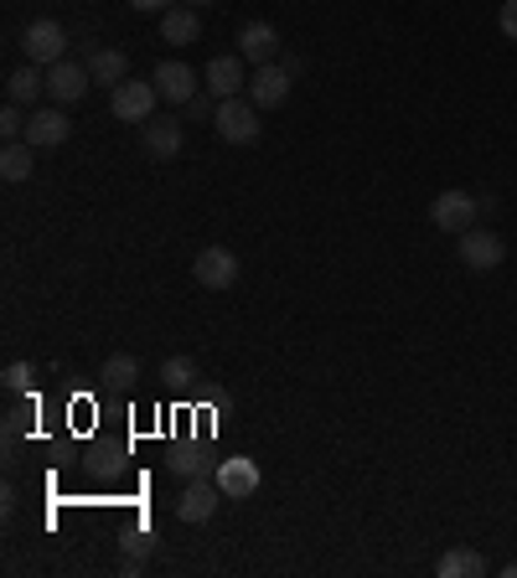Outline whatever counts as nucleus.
Returning a JSON list of instances; mask_svg holds the SVG:
<instances>
[{
    "label": "nucleus",
    "mask_w": 517,
    "mask_h": 578,
    "mask_svg": "<svg viewBox=\"0 0 517 578\" xmlns=\"http://www.w3.org/2000/svg\"><path fill=\"white\" fill-rule=\"evenodd\" d=\"M502 578H517V563H507V568H502Z\"/></svg>",
    "instance_id": "nucleus-32"
},
{
    "label": "nucleus",
    "mask_w": 517,
    "mask_h": 578,
    "mask_svg": "<svg viewBox=\"0 0 517 578\" xmlns=\"http://www.w3.org/2000/svg\"><path fill=\"white\" fill-rule=\"evenodd\" d=\"M84 470L94 480H120L124 476V449L120 444H103V440H94L84 449Z\"/></svg>",
    "instance_id": "nucleus-19"
},
{
    "label": "nucleus",
    "mask_w": 517,
    "mask_h": 578,
    "mask_svg": "<svg viewBox=\"0 0 517 578\" xmlns=\"http://www.w3.org/2000/svg\"><path fill=\"white\" fill-rule=\"evenodd\" d=\"M73 124L68 114H63V103L57 109H32V120H26V145H36V151H57V145H68Z\"/></svg>",
    "instance_id": "nucleus-7"
},
{
    "label": "nucleus",
    "mask_w": 517,
    "mask_h": 578,
    "mask_svg": "<svg viewBox=\"0 0 517 578\" xmlns=\"http://www.w3.org/2000/svg\"><path fill=\"white\" fill-rule=\"evenodd\" d=\"M88 88H94V73H88V63H73V57H63V63H52V68H47L52 103H78Z\"/></svg>",
    "instance_id": "nucleus-6"
},
{
    "label": "nucleus",
    "mask_w": 517,
    "mask_h": 578,
    "mask_svg": "<svg viewBox=\"0 0 517 578\" xmlns=\"http://www.w3.org/2000/svg\"><path fill=\"white\" fill-rule=\"evenodd\" d=\"M435 574L440 578H486V558L476 547H446L440 563H435Z\"/></svg>",
    "instance_id": "nucleus-20"
},
{
    "label": "nucleus",
    "mask_w": 517,
    "mask_h": 578,
    "mask_svg": "<svg viewBox=\"0 0 517 578\" xmlns=\"http://www.w3.org/2000/svg\"><path fill=\"white\" fill-rule=\"evenodd\" d=\"M21 52H26V63H36V68L63 63V57H68V32H63V21H32V26L21 32Z\"/></svg>",
    "instance_id": "nucleus-3"
},
{
    "label": "nucleus",
    "mask_w": 517,
    "mask_h": 578,
    "mask_svg": "<svg viewBox=\"0 0 517 578\" xmlns=\"http://www.w3.org/2000/svg\"><path fill=\"white\" fill-rule=\"evenodd\" d=\"M0 382H6V392H26V382H32V367H26V362H6Z\"/></svg>",
    "instance_id": "nucleus-27"
},
{
    "label": "nucleus",
    "mask_w": 517,
    "mask_h": 578,
    "mask_svg": "<svg viewBox=\"0 0 517 578\" xmlns=\"http://www.w3.org/2000/svg\"><path fill=\"white\" fill-rule=\"evenodd\" d=\"M88 73H94V84L120 88L124 78H130V57H124L120 47H99L94 57H88Z\"/></svg>",
    "instance_id": "nucleus-21"
},
{
    "label": "nucleus",
    "mask_w": 517,
    "mask_h": 578,
    "mask_svg": "<svg viewBox=\"0 0 517 578\" xmlns=\"http://www.w3.org/2000/svg\"><path fill=\"white\" fill-rule=\"evenodd\" d=\"M187 5H191V11H202V5H212V0H187Z\"/></svg>",
    "instance_id": "nucleus-33"
},
{
    "label": "nucleus",
    "mask_w": 517,
    "mask_h": 578,
    "mask_svg": "<svg viewBox=\"0 0 517 578\" xmlns=\"http://www.w3.org/2000/svg\"><path fill=\"white\" fill-rule=\"evenodd\" d=\"M497 26H502V36H507V42H517V0H507V5H502Z\"/></svg>",
    "instance_id": "nucleus-29"
},
{
    "label": "nucleus",
    "mask_w": 517,
    "mask_h": 578,
    "mask_svg": "<svg viewBox=\"0 0 517 578\" xmlns=\"http://www.w3.org/2000/svg\"><path fill=\"white\" fill-rule=\"evenodd\" d=\"M455 254H461V264L465 269H497L502 258H507V243L497 238V233H482V227H471V233H461V248H455Z\"/></svg>",
    "instance_id": "nucleus-12"
},
{
    "label": "nucleus",
    "mask_w": 517,
    "mask_h": 578,
    "mask_svg": "<svg viewBox=\"0 0 517 578\" xmlns=\"http://www.w3.org/2000/svg\"><path fill=\"white\" fill-rule=\"evenodd\" d=\"M202 36V11H191V5H172L166 16H161V42H172V47H191Z\"/></svg>",
    "instance_id": "nucleus-17"
},
{
    "label": "nucleus",
    "mask_w": 517,
    "mask_h": 578,
    "mask_svg": "<svg viewBox=\"0 0 517 578\" xmlns=\"http://www.w3.org/2000/svg\"><path fill=\"white\" fill-rule=\"evenodd\" d=\"M120 553H124V558H151V553H155V532H145V527L120 532Z\"/></svg>",
    "instance_id": "nucleus-25"
},
{
    "label": "nucleus",
    "mask_w": 517,
    "mask_h": 578,
    "mask_svg": "<svg viewBox=\"0 0 517 578\" xmlns=\"http://www.w3.org/2000/svg\"><path fill=\"white\" fill-rule=\"evenodd\" d=\"M140 574H145V558H124L120 563V578H140Z\"/></svg>",
    "instance_id": "nucleus-31"
},
{
    "label": "nucleus",
    "mask_w": 517,
    "mask_h": 578,
    "mask_svg": "<svg viewBox=\"0 0 517 578\" xmlns=\"http://www.w3.org/2000/svg\"><path fill=\"white\" fill-rule=\"evenodd\" d=\"M151 84H155V93L166 103H187V99H197L202 88H197V73L187 68V63H161V68L151 73Z\"/></svg>",
    "instance_id": "nucleus-15"
},
{
    "label": "nucleus",
    "mask_w": 517,
    "mask_h": 578,
    "mask_svg": "<svg viewBox=\"0 0 517 578\" xmlns=\"http://www.w3.org/2000/svg\"><path fill=\"white\" fill-rule=\"evenodd\" d=\"M103 382H109L114 392H130V388L140 382V362L130 357V352H120V357H109V362H103Z\"/></svg>",
    "instance_id": "nucleus-23"
},
{
    "label": "nucleus",
    "mask_w": 517,
    "mask_h": 578,
    "mask_svg": "<svg viewBox=\"0 0 517 578\" xmlns=\"http://www.w3.org/2000/svg\"><path fill=\"white\" fill-rule=\"evenodd\" d=\"M155 84H135V78H124L120 88H109V109H114V120L124 124H145L155 114Z\"/></svg>",
    "instance_id": "nucleus-5"
},
{
    "label": "nucleus",
    "mask_w": 517,
    "mask_h": 578,
    "mask_svg": "<svg viewBox=\"0 0 517 578\" xmlns=\"http://www.w3.org/2000/svg\"><path fill=\"white\" fill-rule=\"evenodd\" d=\"M191 274H197L202 289H233L239 285V258L228 254V248H202L197 264H191Z\"/></svg>",
    "instance_id": "nucleus-13"
},
{
    "label": "nucleus",
    "mask_w": 517,
    "mask_h": 578,
    "mask_svg": "<svg viewBox=\"0 0 517 578\" xmlns=\"http://www.w3.org/2000/svg\"><path fill=\"white\" fill-rule=\"evenodd\" d=\"M130 5H135V11H145V16H155V11L166 16V11H172L176 0H130Z\"/></svg>",
    "instance_id": "nucleus-30"
},
{
    "label": "nucleus",
    "mask_w": 517,
    "mask_h": 578,
    "mask_svg": "<svg viewBox=\"0 0 517 578\" xmlns=\"http://www.w3.org/2000/svg\"><path fill=\"white\" fill-rule=\"evenodd\" d=\"M212 480L223 486L228 501H249V496L258 491V480H264V476H258V465L249 455H228L223 465H218V476H212Z\"/></svg>",
    "instance_id": "nucleus-11"
},
{
    "label": "nucleus",
    "mask_w": 517,
    "mask_h": 578,
    "mask_svg": "<svg viewBox=\"0 0 517 578\" xmlns=\"http://www.w3.org/2000/svg\"><path fill=\"white\" fill-rule=\"evenodd\" d=\"M47 93V73L36 68V63H26V68H16L11 78H6V103H21V109H36V99Z\"/></svg>",
    "instance_id": "nucleus-18"
},
{
    "label": "nucleus",
    "mask_w": 517,
    "mask_h": 578,
    "mask_svg": "<svg viewBox=\"0 0 517 578\" xmlns=\"http://www.w3.org/2000/svg\"><path fill=\"white\" fill-rule=\"evenodd\" d=\"M218 501H223V486L207 476V480H187V491H182V501H176V516L182 522H207L212 511H218Z\"/></svg>",
    "instance_id": "nucleus-14"
},
{
    "label": "nucleus",
    "mask_w": 517,
    "mask_h": 578,
    "mask_svg": "<svg viewBox=\"0 0 517 578\" xmlns=\"http://www.w3.org/2000/svg\"><path fill=\"white\" fill-rule=\"evenodd\" d=\"M212 124H218V135H223L228 145H254L258 130H264V120H258V103L249 99V93H239V99H223V103H218Z\"/></svg>",
    "instance_id": "nucleus-1"
},
{
    "label": "nucleus",
    "mask_w": 517,
    "mask_h": 578,
    "mask_svg": "<svg viewBox=\"0 0 517 578\" xmlns=\"http://www.w3.org/2000/svg\"><path fill=\"white\" fill-rule=\"evenodd\" d=\"M166 470L182 480H207L218 476V465H212V455H207L202 444H176L172 455H166Z\"/></svg>",
    "instance_id": "nucleus-16"
},
{
    "label": "nucleus",
    "mask_w": 517,
    "mask_h": 578,
    "mask_svg": "<svg viewBox=\"0 0 517 578\" xmlns=\"http://www.w3.org/2000/svg\"><path fill=\"white\" fill-rule=\"evenodd\" d=\"M26 120H32V114H26L21 103H6V109H0V135H6V145L26 135Z\"/></svg>",
    "instance_id": "nucleus-26"
},
{
    "label": "nucleus",
    "mask_w": 517,
    "mask_h": 578,
    "mask_svg": "<svg viewBox=\"0 0 517 578\" xmlns=\"http://www.w3.org/2000/svg\"><path fill=\"white\" fill-rule=\"evenodd\" d=\"M32 155H36V145H26V140H11L6 151H0V176L16 187V181H26L32 176Z\"/></svg>",
    "instance_id": "nucleus-22"
},
{
    "label": "nucleus",
    "mask_w": 517,
    "mask_h": 578,
    "mask_svg": "<svg viewBox=\"0 0 517 578\" xmlns=\"http://www.w3.org/2000/svg\"><path fill=\"white\" fill-rule=\"evenodd\" d=\"M140 145L155 155V160H176L182 155V120L176 114H151L140 124Z\"/></svg>",
    "instance_id": "nucleus-8"
},
{
    "label": "nucleus",
    "mask_w": 517,
    "mask_h": 578,
    "mask_svg": "<svg viewBox=\"0 0 517 578\" xmlns=\"http://www.w3.org/2000/svg\"><path fill=\"white\" fill-rule=\"evenodd\" d=\"M191 377H197V362L191 357H166L161 362V382H166V388H191Z\"/></svg>",
    "instance_id": "nucleus-24"
},
{
    "label": "nucleus",
    "mask_w": 517,
    "mask_h": 578,
    "mask_svg": "<svg viewBox=\"0 0 517 578\" xmlns=\"http://www.w3.org/2000/svg\"><path fill=\"white\" fill-rule=\"evenodd\" d=\"M207 93L223 103V99H239V93H249V63H243L239 52H223V57H212L202 73Z\"/></svg>",
    "instance_id": "nucleus-4"
},
{
    "label": "nucleus",
    "mask_w": 517,
    "mask_h": 578,
    "mask_svg": "<svg viewBox=\"0 0 517 578\" xmlns=\"http://www.w3.org/2000/svg\"><path fill=\"white\" fill-rule=\"evenodd\" d=\"M476 218H482V197H471V191H440L430 207V222L440 227V233H471L476 227Z\"/></svg>",
    "instance_id": "nucleus-2"
},
{
    "label": "nucleus",
    "mask_w": 517,
    "mask_h": 578,
    "mask_svg": "<svg viewBox=\"0 0 517 578\" xmlns=\"http://www.w3.org/2000/svg\"><path fill=\"white\" fill-rule=\"evenodd\" d=\"M249 99H254L258 109H279V103L290 99V73H285V63H264V68L249 73Z\"/></svg>",
    "instance_id": "nucleus-10"
},
{
    "label": "nucleus",
    "mask_w": 517,
    "mask_h": 578,
    "mask_svg": "<svg viewBox=\"0 0 517 578\" xmlns=\"http://www.w3.org/2000/svg\"><path fill=\"white\" fill-rule=\"evenodd\" d=\"M239 57L249 63V68L275 63L279 57V32L270 26V21H249V26H239Z\"/></svg>",
    "instance_id": "nucleus-9"
},
{
    "label": "nucleus",
    "mask_w": 517,
    "mask_h": 578,
    "mask_svg": "<svg viewBox=\"0 0 517 578\" xmlns=\"http://www.w3.org/2000/svg\"><path fill=\"white\" fill-rule=\"evenodd\" d=\"M182 109H187L191 124H202V120H212V114H218V99H212V93H197V99H187Z\"/></svg>",
    "instance_id": "nucleus-28"
}]
</instances>
